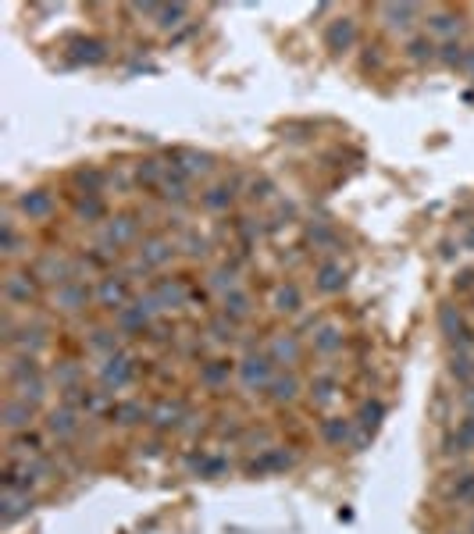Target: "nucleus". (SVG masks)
Wrapping results in <instances>:
<instances>
[{"instance_id": "nucleus-1", "label": "nucleus", "mask_w": 474, "mask_h": 534, "mask_svg": "<svg viewBox=\"0 0 474 534\" xmlns=\"http://www.w3.org/2000/svg\"><path fill=\"white\" fill-rule=\"evenodd\" d=\"M157 310H161V307H157L153 293H150V296H139V300H132L129 307H122V310L114 314V328H118L122 335H132V332H146Z\"/></svg>"}, {"instance_id": "nucleus-2", "label": "nucleus", "mask_w": 474, "mask_h": 534, "mask_svg": "<svg viewBox=\"0 0 474 534\" xmlns=\"http://www.w3.org/2000/svg\"><path fill=\"white\" fill-rule=\"evenodd\" d=\"M235 374H239V385L247 392H261L275 381V360L268 353H250V356L239 360V371Z\"/></svg>"}, {"instance_id": "nucleus-3", "label": "nucleus", "mask_w": 474, "mask_h": 534, "mask_svg": "<svg viewBox=\"0 0 474 534\" xmlns=\"http://www.w3.org/2000/svg\"><path fill=\"white\" fill-rule=\"evenodd\" d=\"M136 374H139V364L129 353H114L100 367V385H104V392H118V388H129L136 381Z\"/></svg>"}, {"instance_id": "nucleus-4", "label": "nucleus", "mask_w": 474, "mask_h": 534, "mask_svg": "<svg viewBox=\"0 0 474 534\" xmlns=\"http://www.w3.org/2000/svg\"><path fill=\"white\" fill-rule=\"evenodd\" d=\"M36 271V278L40 282H50V285H68V282H75V275H79V263H72V260H65V256H58V253H47V256H40V263L33 267Z\"/></svg>"}, {"instance_id": "nucleus-5", "label": "nucleus", "mask_w": 474, "mask_h": 534, "mask_svg": "<svg viewBox=\"0 0 474 534\" xmlns=\"http://www.w3.org/2000/svg\"><path fill=\"white\" fill-rule=\"evenodd\" d=\"M36 296H40V278H36V271H11V275L4 278V300H8V303L29 307Z\"/></svg>"}, {"instance_id": "nucleus-6", "label": "nucleus", "mask_w": 474, "mask_h": 534, "mask_svg": "<svg viewBox=\"0 0 474 534\" xmlns=\"http://www.w3.org/2000/svg\"><path fill=\"white\" fill-rule=\"evenodd\" d=\"M97 303L104 307V310H122V307H129L132 303V289H129V278L125 275H107V278H100V285H97Z\"/></svg>"}, {"instance_id": "nucleus-7", "label": "nucleus", "mask_w": 474, "mask_h": 534, "mask_svg": "<svg viewBox=\"0 0 474 534\" xmlns=\"http://www.w3.org/2000/svg\"><path fill=\"white\" fill-rule=\"evenodd\" d=\"M90 300H97V293L86 285V282H68V285H61L58 293H54V307L61 310V314H79V310H86L90 307Z\"/></svg>"}, {"instance_id": "nucleus-8", "label": "nucleus", "mask_w": 474, "mask_h": 534, "mask_svg": "<svg viewBox=\"0 0 474 534\" xmlns=\"http://www.w3.org/2000/svg\"><path fill=\"white\" fill-rule=\"evenodd\" d=\"M33 420H36V406L26 403V399H18V396H11V399L4 403V410H0V424H4L8 431H15V435L29 431Z\"/></svg>"}, {"instance_id": "nucleus-9", "label": "nucleus", "mask_w": 474, "mask_h": 534, "mask_svg": "<svg viewBox=\"0 0 474 534\" xmlns=\"http://www.w3.org/2000/svg\"><path fill=\"white\" fill-rule=\"evenodd\" d=\"M353 43H357V18L343 15V18L328 22V29H325V47H328L332 54H343V50H350Z\"/></svg>"}, {"instance_id": "nucleus-10", "label": "nucleus", "mask_w": 474, "mask_h": 534, "mask_svg": "<svg viewBox=\"0 0 474 534\" xmlns=\"http://www.w3.org/2000/svg\"><path fill=\"white\" fill-rule=\"evenodd\" d=\"M378 18L385 22V29L406 33V29L421 18V8H417V4H382V8H378Z\"/></svg>"}, {"instance_id": "nucleus-11", "label": "nucleus", "mask_w": 474, "mask_h": 534, "mask_svg": "<svg viewBox=\"0 0 474 534\" xmlns=\"http://www.w3.org/2000/svg\"><path fill=\"white\" fill-rule=\"evenodd\" d=\"M314 285H318V293H325V296L343 293V289H346V267L335 263V260H321L318 271H314Z\"/></svg>"}, {"instance_id": "nucleus-12", "label": "nucleus", "mask_w": 474, "mask_h": 534, "mask_svg": "<svg viewBox=\"0 0 474 534\" xmlns=\"http://www.w3.org/2000/svg\"><path fill=\"white\" fill-rule=\"evenodd\" d=\"M29 513H33V495L29 491H4V498H0V523L15 527Z\"/></svg>"}, {"instance_id": "nucleus-13", "label": "nucleus", "mask_w": 474, "mask_h": 534, "mask_svg": "<svg viewBox=\"0 0 474 534\" xmlns=\"http://www.w3.org/2000/svg\"><path fill=\"white\" fill-rule=\"evenodd\" d=\"M107 58V43L104 40H93V36H79L72 40L68 47V61L72 65H100Z\"/></svg>"}, {"instance_id": "nucleus-14", "label": "nucleus", "mask_w": 474, "mask_h": 534, "mask_svg": "<svg viewBox=\"0 0 474 534\" xmlns=\"http://www.w3.org/2000/svg\"><path fill=\"white\" fill-rule=\"evenodd\" d=\"M168 164H178V168L193 178V175H207V171L214 168V157H210V153H203V150H189V146H182V150H171V153H168Z\"/></svg>"}, {"instance_id": "nucleus-15", "label": "nucleus", "mask_w": 474, "mask_h": 534, "mask_svg": "<svg viewBox=\"0 0 474 534\" xmlns=\"http://www.w3.org/2000/svg\"><path fill=\"white\" fill-rule=\"evenodd\" d=\"M357 438V424H353V417H325L321 420V442L325 445H350Z\"/></svg>"}, {"instance_id": "nucleus-16", "label": "nucleus", "mask_w": 474, "mask_h": 534, "mask_svg": "<svg viewBox=\"0 0 474 534\" xmlns=\"http://www.w3.org/2000/svg\"><path fill=\"white\" fill-rule=\"evenodd\" d=\"M18 210H22L29 221H43V217L54 214V196H50L47 189H29V192L18 196Z\"/></svg>"}, {"instance_id": "nucleus-17", "label": "nucleus", "mask_w": 474, "mask_h": 534, "mask_svg": "<svg viewBox=\"0 0 474 534\" xmlns=\"http://www.w3.org/2000/svg\"><path fill=\"white\" fill-rule=\"evenodd\" d=\"M136 235H139V221H136L132 214H118V217L107 224V231H104V249H118V246L132 242Z\"/></svg>"}, {"instance_id": "nucleus-18", "label": "nucleus", "mask_w": 474, "mask_h": 534, "mask_svg": "<svg viewBox=\"0 0 474 534\" xmlns=\"http://www.w3.org/2000/svg\"><path fill=\"white\" fill-rule=\"evenodd\" d=\"M8 346H15L18 353H33V356H40V349L47 346V328H43V325H18Z\"/></svg>"}, {"instance_id": "nucleus-19", "label": "nucleus", "mask_w": 474, "mask_h": 534, "mask_svg": "<svg viewBox=\"0 0 474 534\" xmlns=\"http://www.w3.org/2000/svg\"><path fill=\"white\" fill-rule=\"evenodd\" d=\"M161 196H164L168 203H185V200H189V175H185L178 164H168L164 182H161Z\"/></svg>"}, {"instance_id": "nucleus-20", "label": "nucleus", "mask_w": 474, "mask_h": 534, "mask_svg": "<svg viewBox=\"0 0 474 534\" xmlns=\"http://www.w3.org/2000/svg\"><path fill=\"white\" fill-rule=\"evenodd\" d=\"M136 256H139L146 267H161V263H168V260L175 256V246H171L168 239H161V235H150V239L139 242Z\"/></svg>"}, {"instance_id": "nucleus-21", "label": "nucleus", "mask_w": 474, "mask_h": 534, "mask_svg": "<svg viewBox=\"0 0 474 534\" xmlns=\"http://www.w3.org/2000/svg\"><path fill=\"white\" fill-rule=\"evenodd\" d=\"M239 371V364H232V360H225V356H217V360H207L203 367H200V385L203 388H221V385H228V378Z\"/></svg>"}, {"instance_id": "nucleus-22", "label": "nucleus", "mask_w": 474, "mask_h": 534, "mask_svg": "<svg viewBox=\"0 0 474 534\" xmlns=\"http://www.w3.org/2000/svg\"><path fill=\"white\" fill-rule=\"evenodd\" d=\"M153 300H157V307H185V300H189V285L182 282V278H164V282H157L153 285Z\"/></svg>"}, {"instance_id": "nucleus-23", "label": "nucleus", "mask_w": 474, "mask_h": 534, "mask_svg": "<svg viewBox=\"0 0 474 534\" xmlns=\"http://www.w3.org/2000/svg\"><path fill=\"white\" fill-rule=\"evenodd\" d=\"M8 378H11V385H18V381H33V378H43L40 356H33V353H15V356L8 360Z\"/></svg>"}, {"instance_id": "nucleus-24", "label": "nucleus", "mask_w": 474, "mask_h": 534, "mask_svg": "<svg viewBox=\"0 0 474 534\" xmlns=\"http://www.w3.org/2000/svg\"><path fill=\"white\" fill-rule=\"evenodd\" d=\"M221 314L228 317V321H247L250 314H254V300H250V293L247 289H235V293H228V296H221Z\"/></svg>"}, {"instance_id": "nucleus-25", "label": "nucleus", "mask_w": 474, "mask_h": 534, "mask_svg": "<svg viewBox=\"0 0 474 534\" xmlns=\"http://www.w3.org/2000/svg\"><path fill=\"white\" fill-rule=\"evenodd\" d=\"M311 346H314V353H321V356H332V353H339V349H343V328H339L335 321H325L321 328H314V339H311Z\"/></svg>"}, {"instance_id": "nucleus-26", "label": "nucleus", "mask_w": 474, "mask_h": 534, "mask_svg": "<svg viewBox=\"0 0 474 534\" xmlns=\"http://www.w3.org/2000/svg\"><path fill=\"white\" fill-rule=\"evenodd\" d=\"M111 420H114L118 427H136V424L150 420V410H146L139 399H125V403H114V406H111Z\"/></svg>"}, {"instance_id": "nucleus-27", "label": "nucleus", "mask_w": 474, "mask_h": 534, "mask_svg": "<svg viewBox=\"0 0 474 534\" xmlns=\"http://www.w3.org/2000/svg\"><path fill=\"white\" fill-rule=\"evenodd\" d=\"M300 353H303V346H300V339H296V335H289V332L275 335V339H271V346H268V356H271L275 364H296V360H300Z\"/></svg>"}, {"instance_id": "nucleus-28", "label": "nucleus", "mask_w": 474, "mask_h": 534, "mask_svg": "<svg viewBox=\"0 0 474 534\" xmlns=\"http://www.w3.org/2000/svg\"><path fill=\"white\" fill-rule=\"evenodd\" d=\"M382 420H385V403H378V399H367V403L357 410V417H353L357 431H360V435H367V438L382 427Z\"/></svg>"}, {"instance_id": "nucleus-29", "label": "nucleus", "mask_w": 474, "mask_h": 534, "mask_svg": "<svg viewBox=\"0 0 474 534\" xmlns=\"http://www.w3.org/2000/svg\"><path fill=\"white\" fill-rule=\"evenodd\" d=\"M47 431H50L54 438H72V435L79 431V410H68V406L50 410V417H47Z\"/></svg>"}, {"instance_id": "nucleus-30", "label": "nucleus", "mask_w": 474, "mask_h": 534, "mask_svg": "<svg viewBox=\"0 0 474 534\" xmlns=\"http://www.w3.org/2000/svg\"><path fill=\"white\" fill-rule=\"evenodd\" d=\"M268 396H271V403H279V406H286V403H296L300 399V378L289 371V374H275V381L268 385Z\"/></svg>"}, {"instance_id": "nucleus-31", "label": "nucleus", "mask_w": 474, "mask_h": 534, "mask_svg": "<svg viewBox=\"0 0 474 534\" xmlns=\"http://www.w3.org/2000/svg\"><path fill=\"white\" fill-rule=\"evenodd\" d=\"M271 307H275V314H296V310L303 307L300 285H296V282H282V285L275 289V296H271Z\"/></svg>"}, {"instance_id": "nucleus-32", "label": "nucleus", "mask_w": 474, "mask_h": 534, "mask_svg": "<svg viewBox=\"0 0 474 534\" xmlns=\"http://www.w3.org/2000/svg\"><path fill=\"white\" fill-rule=\"evenodd\" d=\"M289 467H293V452H286V449H264V456L254 459L247 470L250 474H275V470H289Z\"/></svg>"}, {"instance_id": "nucleus-33", "label": "nucleus", "mask_w": 474, "mask_h": 534, "mask_svg": "<svg viewBox=\"0 0 474 534\" xmlns=\"http://www.w3.org/2000/svg\"><path fill=\"white\" fill-rule=\"evenodd\" d=\"M403 54H406L414 65H428V61H435V58H438V47H435V40H431V36H410V40H406V47H403Z\"/></svg>"}, {"instance_id": "nucleus-34", "label": "nucleus", "mask_w": 474, "mask_h": 534, "mask_svg": "<svg viewBox=\"0 0 474 534\" xmlns=\"http://www.w3.org/2000/svg\"><path fill=\"white\" fill-rule=\"evenodd\" d=\"M178 420H182V403L161 399V403L150 410V424H153V427H161V431H168V427H178Z\"/></svg>"}, {"instance_id": "nucleus-35", "label": "nucleus", "mask_w": 474, "mask_h": 534, "mask_svg": "<svg viewBox=\"0 0 474 534\" xmlns=\"http://www.w3.org/2000/svg\"><path fill=\"white\" fill-rule=\"evenodd\" d=\"M72 178H75V185H79L82 196H100V192H104V182H107V175H104L100 168H79Z\"/></svg>"}, {"instance_id": "nucleus-36", "label": "nucleus", "mask_w": 474, "mask_h": 534, "mask_svg": "<svg viewBox=\"0 0 474 534\" xmlns=\"http://www.w3.org/2000/svg\"><path fill=\"white\" fill-rule=\"evenodd\" d=\"M200 203L207 207V210H214V214H221V210H228L232 203H235V189L225 182V185H210L203 196H200Z\"/></svg>"}, {"instance_id": "nucleus-37", "label": "nucleus", "mask_w": 474, "mask_h": 534, "mask_svg": "<svg viewBox=\"0 0 474 534\" xmlns=\"http://www.w3.org/2000/svg\"><path fill=\"white\" fill-rule=\"evenodd\" d=\"M210 289H214V293H221V296H228V293L239 289V275H235V267H228V263L214 267V275H210Z\"/></svg>"}, {"instance_id": "nucleus-38", "label": "nucleus", "mask_w": 474, "mask_h": 534, "mask_svg": "<svg viewBox=\"0 0 474 534\" xmlns=\"http://www.w3.org/2000/svg\"><path fill=\"white\" fill-rule=\"evenodd\" d=\"M428 33H435V36L460 33V15L456 11H435V15H428Z\"/></svg>"}, {"instance_id": "nucleus-39", "label": "nucleus", "mask_w": 474, "mask_h": 534, "mask_svg": "<svg viewBox=\"0 0 474 534\" xmlns=\"http://www.w3.org/2000/svg\"><path fill=\"white\" fill-rule=\"evenodd\" d=\"M75 214H79V221H90V224H97V221H104V214H107V203H104V196H82V200L75 203Z\"/></svg>"}, {"instance_id": "nucleus-40", "label": "nucleus", "mask_w": 474, "mask_h": 534, "mask_svg": "<svg viewBox=\"0 0 474 534\" xmlns=\"http://www.w3.org/2000/svg\"><path fill=\"white\" fill-rule=\"evenodd\" d=\"M54 381H58V388L65 392V388H75V385H82V367L79 364H72V360H61L58 367H54V374H50Z\"/></svg>"}, {"instance_id": "nucleus-41", "label": "nucleus", "mask_w": 474, "mask_h": 534, "mask_svg": "<svg viewBox=\"0 0 474 534\" xmlns=\"http://www.w3.org/2000/svg\"><path fill=\"white\" fill-rule=\"evenodd\" d=\"M164 171H168V164H161V160L146 157V160H139V168H136V178H139L143 185H157V189H161V182H164Z\"/></svg>"}, {"instance_id": "nucleus-42", "label": "nucleus", "mask_w": 474, "mask_h": 534, "mask_svg": "<svg viewBox=\"0 0 474 534\" xmlns=\"http://www.w3.org/2000/svg\"><path fill=\"white\" fill-rule=\"evenodd\" d=\"M90 349L93 353H104V356H114L118 353V332L114 328H97L90 335Z\"/></svg>"}, {"instance_id": "nucleus-43", "label": "nucleus", "mask_w": 474, "mask_h": 534, "mask_svg": "<svg viewBox=\"0 0 474 534\" xmlns=\"http://www.w3.org/2000/svg\"><path fill=\"white\" fill-rule=\"evenodd\" d=\"M15 396H18V399H26V403H33V406H40V403L47 399V378L18 381V385H15Z\"/></svg>"}, {"instance_id": "nucleus-44", "label": "nucleus", "mask_w": 474, "mask_h": 534, "mask_svg": "<svg viewBox=\"0 0 474 534\" xmlns=\"http://www.w3.org/2000/svg\"><path fill=\"white\" fill-rule=\"evenodd\" d=\"M453 445H456L460 452H474V413H467V417L456 424V431H453Z\"/></svg>"}, {"instance_id": "nucleus-45", "label": "nucleus", "mask_w": 474, "mask_h": 534, "mask_svg": "<svg viewBox=\"0 0 474 534\" xmlns=\"http://www.w3.org/2000/svg\"><path fill=\"white\" fill-rule=\"evenodd\" d=\"M18 246H22V235H18L15 221L8 217L4 224H0V253H4V256H15V253H22Z\"/></svg>"}, {"instance_id": "nucleus-46", "label": "nucleus", "mask_w": 474, "mask_h": 534, "mask_svg": "<svg viewBox=\"0 0 474 534\" xmlns=\"http://www.w3.org/2000/svg\"><path fill=\"white\" fill-rule=\"evenodd\" d=\"M438 61H442V65H449V68H463V61H467V47H463V43H456V40H446V43L438 47Z\"/></svg>"}, {"instance_id": "nucleus-47", "label": "nucleus", "mask_w": 474, "mask_h": 534, "mask_svg": "<svg viewBox=\"0 0 474 534\" xmlns=\"http://www.w3.org/2000/svg\"><path fill=\"white\" fill-rule=\"evenodd\" d=\"M438 328H442V335H446V339H453V335L463 328V314H460L456 307H449V303H446V307H438Z\"/></svg>"}, {"instance_id": "nucleus-48", "label": "nucleus", "mask_w": 474, "mask_h": 534, "mask_svg": "<svg viewBox=\"0 0 474 534\" xmlns=\"http://www.w3.org/2000/svg\"><path fill=\"white\" fill-rule=\"evenodd\" d=\"M11 449H15L18 456H29V459H36V456H40V449H43V438H40V435H33V431H22V435L11 442Z\"/></svg>"}, {"instance_id": "nucleus-49", "label": "nucleus", "mask_w": 474, "mask_h": 534, "mask_svg": "<svg viewBox=\"0 0 474 534\" xmlns=\"http://www.w3.org/2000/svg\"><path fill=\"white\" fill-rule=\"evenodd\" d=\"M453 502L474 506V470H470V474H460V477L453 481Z\"/></svg>"}, {"instance_id": "nucleus-50", "label": "nucleus", "mask_w": 474, "mask_h": 534, "mask_svg": "<svg viewBox=\"0 0 474 534\" xmlns=\"http://www.w3.org/2000/svg\"><path fill=\"white\" fill-rule=\"evenodd\" d=\"M185 15H189V8H185V4L161 8V11H157V29H175V26H182V22H185Z\"/></svg>"}, {"instance_id": "nucleus-51", "label": "nucleus", "mask_w": 474, "mask_h": 534, "mask_svg": "<svg viewBox=\"0 0 474 534\" xmlns=\"http://www.w3.org/2000/svg\"><path fill=\"white\" fill-rule=\"evenodd\" d=\"M225 459L221 456H193V470L200 474V477H217V474H225Z\"/></svg>"}, {"instance_id": "nucleus-52", "label": "nucleus", "mask_w": 474, "mask_h": 534, "mask_svg": "<svg viewBox=\"0 0 474 534\" xmlns=\"http://www.w3.org/2000/svg\"><path fill=\"white\" fill-rule=\"evenodd\" d=\"M449 374H453L460 385H474V360H470V356H453Z\"/></svg>"}, {"instance_id": "nucleus-53", "label": "nucleus", "mask_w": 474, "mask_h": 534, "mask_svg": "<svg viewBox=\"0 0 474 534\" xmlns=\"http://www.w3.org/2000/svg\"><path fill=\"white\" fill-rule=\"evenodd\" d=\"M311 388H314V403H328V399L335 396V388H339V385H335V378H332V374H318V378L311 381Z\"/></svg>"}, {"instance_id": "nucleus-54", "label": "nucleus", "mask_w": 474, "mask_h": 534, "mask_svg": "<svg viewBox=\"0 0 474 534\" xmlns=\"http://www.w3.org/2000/svg\"><path fill=\"white\" fill-rule=\"evenodd\" d=\"M271 192H275V182H271V178H264V175H261V178H254V182L247 185V196H250L254 203L271 200Z\"/></svg>"}, {"instance_id": "nucleus-55", "label": "nucleus", "mask_w": 474, "mask_h": 534, "mask_svg": "<svg viewBox=\"0 0 474 534\" xmlns=\"http://www.w3.org/2000/svg\"><path fill=\"white\" fill-rule=\"evenodd\" d=\"M449 346H453V353H456V356H467V353L474 349V328H467V325H463V328L449 339Z\"/></svg>"}, {"instance_id": "nucleus-56", "label": "nucleus", "mask_w": 474, "mask_h": 534, "mask_svg": "<svg viewBox=\"0 0 474 534\" xmlns=\"http://www.w3.org/2000/svg\"><path fill=\"white\" fill-rule=\"evenodd\" d=\"M307 235H311V242H314L318 249H325V246H335V242H339V239H335V231H332L328 224H321V221H318V224H311V231H307Z\"/></svg>"}, {"instance_id": "nucleus-57", "label": "nucleus", "mask_w": 474, "mask_h": 534, "mask_svg": "<svg viewBox=\"0 0 474 534\" xmlns=\"http://www.w3.org/2000/svg\"><path fill=\"white\" fill-rule=\"evenodd\" d=\"M210 335H214L217 342H232V339H235V321H228L225 314L214 317V321H210Z\"/></svg>"}, {"instance_id": "nucleus-58", "label": "nucleus", "mask_w": 474, "mask_h": 534, "mask_svg": "<svg viewBox=\"0 0 474 534\" xmlns=\"http://www.w3.org/2000/svg\"><path fill=\"white\" fill-rule=\"evenodd\" d=\"M182 249H185L189 256H203V253H207V239H203V235H196V231H185Z\"/></svg>"}, {"instance_id": "nucleus-59", "label": "nucleus", "mask_w": 474, "mask_h": 534, "mask_svg": "<svg viewBox=\"0 0 474 534\" xmlns=\"http://www.w3.org/2000/svg\"><path fill=\"white\" fill-rule=\"evenodd\" d=\"M453 289H456V293H467V289H474V267H467V271H460V275L453 278Z\"/></svg>"}, {"instance_id": "nucleus-60", "label": "nucleus", "mask_w": 474, "mask_h": 534, "mask_svg": "<svg viewBox=\"0 0 474 534\" xmlns=\"http://www.w3.org/2000/svg\"><path fill=\"white\" fill-rule=\"evenodd\" d=\"M460 406H463L467 413H474V385H463V392H460Z\"/></svg>"}, {"instance_id": "nucleus-61", "label": "nucleus", "mask_w": 474, "mask_h": 534, "mask_svg": "<svg viewBox=\"0 0 474 534\" xmlns=\"http://www.w3.org/2000/svg\"><path fill=\"white\" fill-rule=\"evenodd\" d=\"M460 246H463V249H474V224H470V228L463 231V239H460Z\"/></svg>"}, {"instance_id": "nucleus-62", "label": "nucleus", "mask_w": 474, "mask_h": 534, "mask_svg": "<svg viewBox=\"0 0 474 534\" xmlns=\"http://www.w3.org/2000/svg\"><path fill=\"white\" fill-rule=\"evenodd\" d=\"M463 72H470V75H474V50H467V61H463Z\"/></svg>"}, {"instance_id": "nucleus-63", "label": "nucleus", "mask_w": 474, "mask_h": 534, "mask_svg": "<svg viewBox=\"0 0 474 534\" xmlns=\"http://www.w3.org/2000/svg\"><path fill=\"white\" fill-rule=\"evenodd\" d=\"M470 534H474V516H470Z\"/></svg>"}]
</instances>
